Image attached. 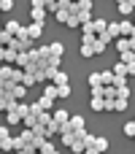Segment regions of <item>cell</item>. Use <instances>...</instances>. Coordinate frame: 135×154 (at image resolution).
Segmentation results:
<instances>
[{
    "label": "cell",
    "mask_w": 135,
    "mask_h": 154,
    "mask_svg": "<svg viewBox=\"0 0 135 154\" xmlns=\"http://www.w3.org/2000/svg\"><path fill=\"white\" fill-rule=\"evenodd\" d=\"M0 62H5V46H0Z\"/></svg>",
    "instance_id": "cell-49"
},
{
    "label": "cell",
    "mask_w": 135,
    "mask_h": 154,
    "mask_svg": "<svg viewBox=\"0 0 135 154\" xmlns=\"http://www.w3.org/2000/svg\"><path fill=\"white\" fill-rule=\"evenodd\" d=\"M114 46H116V49H119V54H122V51H127V49H130V38H124V35H119V38L114 41Z\"/></svg>",
    "instance_id": "cell-11"
},
{
    "label": "cell",
    "mask_w": 135,
    "mask_h": 154,
    "mask_svg": "<svg viewBox=\"0 0 135 154\" xmlns=\"http://www.w3.org/2000/svg\"><path fill=\"white\" fill-rule=\"evenodd\" d=\"M100 84H103L100 73H89V87H100Z\"/></svg>",
    "instance_id": "cell-38"
},
{
    "label": "cell",
    "mask_w": 135,
    "mask_h": 154,
    "mask_svg": "<svg viewBox=\"0 0 135 154\" xmlns=\"http://www.w3.org/2000/svg\"><path fill=\"white\" fill-rule=\"evenodd\" d=\"M54 154H60V152H54Z\"/></svg>",
    "instance_id": "cell-54"
},
{
    "label": "cell",
    "mask_w": 135,
    "mask_h": 154,
    "mask_svg": "<svg viewBox=\"0 0 135 154\" xmlns=\"http://www.w3.org/2000/svg\"><path fill=\"white\" fill-rule=\"evenodd\" d=\"M22 84L30 89L32 84H38V76H35V73H27V70H24V76H22Z\"/></svg>",
    "instance_id": "cell-18"
},
{
    "label": "cell",
    "mask_w": 135,
    "mask_h": 154,
    "mask_svg": "<svg viewBox=\"0 0 135 154\" xmlns=\"http://www.w3.org/2000/svg\"><path fill=\"white\" fill-rule=\"evenodd\" d=\"M81 30H84V35H97V32L92 30V22H87V24H81Z\"/></svg>",
    "instance_id": "cell-44"
},
{
    "label": "cell",
    "mask_w": 135,
    "mask_h": 154,
    "mask_svg": "<svg viewBox=\"0 0 135 154\" xmlns=\"http://www.w3.org/2000/svg\"><path fill=\"white\" fill-rule=\"evenodd\" d=\"M43 97H51V100H57V84H46V89H43Z\"/></svg>",
    "instance_id": "cell-25"
},
{
    "label": "cell",
    "mask_w": 135,
    "mask_h": 154,
    "mask_svg": "<svg viewBox=\"0 0 135 154\" xmlns=\"http://www.w3.org/2000/svg\"><path fill=\"white\" fill-rule=\"evenodd\" d=\"M3 152H14V135L3 138Z\"/></svg>",
    "instance_id": "cell-40"
},
{
    "label": "cell",
    "mask_w": 135,
    "mask_h": 154,
    "mask_svg": "<svg viewBox=\"0 0 135 154\" xmlns=\"http://www.w3.org/2000/svg\"><path fill=\"white\" fill-rule=\"evenodd\" d=\"M51 116H54V122H57V125L70 122V111H68V108H54V111H51Z\"/></svg>",
    "instance_id": "cell-3"
},
{
    "label": "cell",
    "mask_w": 135,
    "mask_h": 154,
    "mask_svg": "<svg viewBox=\"0 0 135 154\" xmlns=\"http://www.w3.org/2000/svg\"><path fill=\"white\" fill-rule=\"evenodd\" d=\"M130 3H133V5H135V0H130Z\"/></svg>",
    "instance_id": "cell-52"
},
{
    "label": "cell",
    "mask_w": 135,
    "mask_h": 154,
    "mask_svg": "<svg viewBox=\"0 0 135 154\" xmlns=\"http://www.w3.org/2000/svg\"><path fill=\"white\" fill-rule=\"evenodd\" d=\"M11 135V125H0V141Z\"/></svg>",
    "instance_id": "cell-43"
},
{
    "label": "cell",
    "mask_w": 135,
    "mask_h": 154,
    "mask_svg": "<svg viewBox=\"0 0 135 154\" xmlns=\"http://www.w3.org/2000/svg\"><path fill=\"white\" fill-rule=\"evenodd\" d=\"M27 62H30V51H19L16 54V68H27Z\"/></svg>",
    "instance_id": "cell-17"
},
{
    "label": "cell",
    "mask_w": 135,
    "mask_h": 154,
    "mask_svg": "<svg viewBox=\"0 0 135 154\" xmlns=\"http://www.w3.org/2000/svg\"><path fill=\"white\" fill-rule=\"evenodd\" d=\"M114 111H127V97H114Z\"/></svg>",
    "instance_id": "cell-27"
},
{
    "label": "cell",
    "mask_w": 135,
    "mask_h": 154,
    "mask_svg": "<svg viewBox=\"0 0 135 154\" xmlns=\"http://www.w3.org/2000/svg\"><path fill=\"white\" fill-rule=\"evenodd\" d=\"M70 127H73L76 133L87 130V122H84V116H70Z\"/></svg>",
    "instance_id": "cell-9"
},
{
    "label": "cell",
    "mask_w": 135,
    "mask_h": 154,
    "mask_svg": "<svg viewBox=\"0 0 135 154\" xmlns=\"http://www.w3.org/2000/svg\"><path fill=\"white\" fill-rule=\"evenodd\" d=\"M114 87H127V76H119V73H114Z\"/></svg>",
    "instance_id": "cell-39"
},
{
    "label": "cell",
    "mask_w": 135,
    "mask_h": 154,
    "mask_svg": "<svg viewBox=\"0 0 135 154\" xmlns=\"http://www.w3.org/2000/svg\"><path fill=\"white\" fill-rule=\"evenodd\" d=\"M119 30H122V35H124V38H130V35L135 32V24L130 22V19H122V22H119Z\"/></svg>",
    "instance_id": "cell-4"
},
{
    "label": "cell",
    "mask_w": 135,
    "mask_h": 154,
    "mask_svg": "<svg viewBox=\"0 0 135 154\" xmlns=\"http://www.w3.org/2000/svg\"><path fill=\"white\" fill-rule=\"evenodd\" d=\"M92 49H95V54H103V51L108 49V43H106V41H100V38H95V43H92Z\"/></svg>",
    "instance_id": "cell-22"
},
{
    "label": "cell",
    "mask_w": 135,
    "mask_h": 154,
    "mask_svg": "<svg viewBox=\"0 0 135 154\" xmlns=\"http://www.w3.org/2000/svg\"><path fill=\"white\" fill-rule=\"evenodd\" d=\"M106 27H108V22L106 19H92V30L100 35V32H106Z\"/></svg>",
    "instance_id": "cell-15"
},
{
    "label": "cell",
    "mask_w": 135,
    "mask_h": 154,
    "mask_svg": "<svg viewBox=\"0 0 135 154\" xmlns=\"http://www.w3.org/2000/svg\"><path fill=\"white\" fill-rule=\"evenodd\" d=\"M51 135H60V125L54 122V116H51V122L46 125V138H51Z\"/></svg>",
    "instance_id": "cell-19"
},
{
    "label": "cell",
    "mask_w": 135,
    "mask_h": 154,
    "mask_svg": "<svg viewBox=\"0 0 135 154\" xmlns=\"http://www.w3.org/2000/svg\"><path fill=\"white\" fill-rule=\"evenodd\" d=\"M73 154H84V149H87V143H84V138H81V133H76V138L70 141V146H68Z\"/></svg>",
    "instance_id": "cell-2"
},
{
    "label": "cell",
    "mask_w": 135,
    "mask_h": 154,
    "mask_svg": "<svg viewBox=\"0 0 135 154\" xmlns=\"http://www.w3.org/2000/svg\"><path fill=\"white\" fill-rule=\"evenodd\" d=\"M95 38H97V35H84V38H81V43H95Z\"/></svg>",
    "instance_id": "cell-47"
},
{
    "label": "cell",
    "mask_w": 135,
    "mask_h": 154,
    "mask_svg": "<svg viewBox=\"0 0 135 154\" xmlns=\"http://www.w3.org/2000/svg\"><path fill=\"white\" fill-rule=\"evenodd\" d=\"M38 106H41L43 111H54V100H51V97H41V100H38Z\"/></svg>",
    "instance_id": "cell-26"
},
{
    "label": "cell",
    "mask_w": 135,
    "mask_h": 154,
    "mask_svg": "<svg viewBox=\"0 0 135 154\" xmlns=\"http://www.w3.org/2000/svg\"><path fill=\"white\" fill-rule=\"evenodd\" d=\"M60 62H62V57H54V54H49V57H46V65H49V68H54V70H60Z\"/></svg>",
    "instance_id": "cell-23"
},
{
    "label": "cell",
    "mask_w": 135,
    "mask_h": 154,
    "mask_svg": "<svg viewBox=\"0 0 135 154\" xmlns=\"http://www.w3.org/2000/svg\"><path fill=\"white\" fill-rule=\"evenodd\" d=\"M22 122V114L14 108V111H5V125H19Z\"/></svg>",
    "instance_id": "cell-8"
},
{
    "label": "cell",
    "mask_w": 135,
    "mask_h": 154,
    "mask_svg": "<svg viewBox=\"0 0 135 154\" xmlns=\"http://www.w3.org/2000/svg\"><path fill=\"white\" fill-rule=\"evenodd\" d=\"M0 152H3V141H0Z\"/></svg>",
    "instance_id": "cell-51"
},
{
    "label": "cell",
    "mask_w": 135,
    "mask_h": 154,
    "mask_svg": "<svg viewBox=\"0 0 135 154\" xmlns=\"http://www.w3.org/2000/svg\"><path fill=\"white\" fill-rule=\"evenodd\" d=\"M100 79H103V87L114 84V70H100Z\"/></svg>",
    "instance_id": "cell-24"
},
{
    "label": "cell",
    "mask_w": 135,
    "mask_h": 154,
    "mask_svg": "<svg viewBox=\"0 0 135 154\" xmlns=\"http://www.w3.org/2000/svg\"><path fill=\"white\" fill-rule=\"evenodd\" d=\"M57 97H70V84H62V87H57Z\"/></svg>",
    "instance_id": "cell-32"
},
{
    "label": "cell",
    "mask_w": 135,
    "mask_h": 154,
    "mask_svg": "<svg viewBox=\"0 0 135 154\" xmlns=\"http://www.w3.org/2000/svg\"><path fill=\"white\" fill-rule=\"evenodd\" d=\"M0 5H3V11H11L14 8V0H0Z\"/></svg>",
    "instance_id": "cell-45"
},
{
    "label": "cell",
    "mask_w": 135,
    "mask_h": 154,
    "mask_svg": "<svg viewBox=\"0 0 135 154\" xmlns=\"http://www.w3.org/2000/svg\"><path fill=\"white\" fill-rule=\"evenodd\" d=\"M133 24H135V22H133Z\"/></svg>",
    "instance_id": "cell-55"
},
{
    "label": "cell",
    "mask_w": 135,
    "mask_h": 154,
    "mask_svg": "<svg viewBox=\"0 0 135 154\" xmlns=\"http://www.w3.org/2000/svg\"><path fill=\"white\" fill-rule=\"evenodd\" d=\"M46 8H30V16H32V22H46Z\"/></svg>",
    "instance_id": "cell-7"
},
{
    "label": "cell",
    "mask_w": 135,
    "mask_h": 154,
    "mask_svg": "<svg viewBox=\"0 0 135 154\" xmlns=\"http://www.w3.org/2000/svg\"><path fill=\"white\" fill-rule=\"evenodd\" d=\"M124 135L127 138H135V122H127L124 125Z\"/></svg>",
    "instance_id": "cell-41"
},
{
    "label": "cell",
    "mask_w": 135,
    "mask_h": 154,
    "mask_svg": "<svg viewBox=\"0 0 135 154\" xmlns=\"http://www.w3.org/2000/svg\"><path fill=\"white\" fill-rule=\"evenodd\" d=\"M54 16H57V22H60V24H65V22H68V16H70V11H68V8H60Z\"/></svg>",
    "instance_id": "cell-30"
},
{
    "label": "cell",
    "mask_w": 135,
    "mask_h": 154,
    "mask_svg": "<svg viewBox=\"0 0 135 154\" xmlns=\"http://www.w3.org/2000/svg\"><path fill=\"white\" fill-rule=\"evenodd\" d=\"M127 76H135V62H133V65H127Z\"/></svg>",
    "instance_id": "cell-48"
},
{
    "label": "cell",
    "mask_w": 135,
    "mask_h": 154,
    "mask_svg": "<svg viewBox=\"0 0 135 154\" xmlns=\"http://www.w3.org/2000/svg\"><path fill=\"white\" fill-rule=\"evenodd\" d=\"M49 51H51L54 57H62V51H65V46H62L60 41H54V43H49Z\"/></svg>",
    "instance_id": "cell-20"
},
{
    "label": "cell",
    "mask_w": 135,
    "mask_h": 154,
    "mask_svg": "<svg viewBox=\"0 0 135 154\" xmlns=\"http://www.w3.org/2000/svg\"><path fill=\"white\" fill-rule=\"evenodd\" d=\"M119 11H122L124 16H130V14H133V11H135V5H133V3H130V0H127V3H119Z\"/></svg>",
    "instance_id": "cell-31"
},
{
    "label": "cell",
    "mask_w": 135,
    "mask_h": 154,
    "mask_svg": "<svg viewBox=\"0 0 135 154\" xmlns=\"http://www.w3.org/2000/svg\"><path fill=\"white\" fill-rule=\"evenodd\" d=\"M65 24H68V27H81V22H78V14H70Z\"/></svg>",
    "instance_id": "cell-35"
},
{
    "label": "cell",
    "mask_w": 135,
    "mask_h": 154,
    "mask_svg": "<svg viewBox=\"0 0 135 154\" xmlns=\"http://www.w3.org/2000/svg\"><path fill=\"white\" fill-rule=\"evenodd\" d=\"M38 152H43V154H54L57 149H54V143H51V138H46V141H43V146H41Z\"/></svg>",
    "instance_id": "cell-29"
},
{
    "label": "cell",
    "mask_w": 135,
    "mask_h": 154,
    "mask_svg": "<svg viewBox=\"0 0 135 154\" xmlns=\"http://www.w3.org/2000/svg\"><path fill=\"white\" fill-rule=\"evenodd\" d=\"M106 32H108V35H111V38L116 41V38L122 35V30H119V22H108V27H106Z\"/></svg>",
    "instance_id": "cell-10"
},
{
    "label": "cell",
    "mask_w": 135,
    "mask_h": 154,
    "mask_svg": "<svg viewBox=\"0 0 135 154\" xmlns=\"http://www.w3.org/2000/svg\"><path fill=\"white\" fill-rule=\"evenodd\" d=\"M89 106H92V111H106V97H100V95H92Z\"/></svg>",
    "instance_id": "cell-5"
},
{
    "label": "cell",
    "mask_w": 135,
    "mask_h": 154,
    "mask_svg": "<svg viewBox=\"0 0 135 154\" xmlns=\"http://www.w3.org/2000/svg\"><path fill=\"white\" fill-rule=\"evenodd\" d=\"M122 62H124V65H133V62H135V51H133V49L122 51Z\"/></svg>",
    "instance_id": "cell-28"
},
{
    "label": "cell",
    "mask_w": 135,
    "mask_h": 154,
    "mask_svg": "<svg viewBox=\"0 0 135 154\" xmlns=\"http://www.w3.org/2000/svg\"><path fill=\"white\" fill-rule=\"evenodd\" d=\"M92 54H95L92 43H81V57H92Z\"/></svg>",
    "instance_id": "cell-36"
},
{
    "label": "cell",
    "mask_w": 135,
    "mask_h": 154,
    "mask_svg": "<svg viewBox=\"0 0 135 154\" xmlns=\"http://www.w3.org/2000/svg\"><path fill=\"white\" fill-rule=\"evenodd\" d=\"M19 27H22V22L11 19V22H5V27H3V30H5V32H11V35H16V32H19Z\"/></svg>",
    "instance_id": "cell-16"
},
{
    "label": "cell",
    "mask_w": 135,
    "mask_h": 154,
    "mask_svg": "<svg viewBox=\"0 0 135 154\" xmlns=\"http://www.w3.org/2000/svg\"><path fill=\"white\" fill-rule=\"evenodd\" d=\"M49 122H51V114H49V111H41V114H38V125H43V127H46Z\"/></svg>",
    "instance_id": "cell-33"
},
{
    "label": "cell",
    "mask_w": 135,
    "mask_h": 154,
    "mask_svg": "<svg viewBox=\"0 0 135 154\" xmlns=\"http://www.w3.org/2000/svg\"><path fill=\"white\" fill-rule=\"evenodd\" d=\"M0 11H3V5H0Z\"/></svg>",
    "instance_id": "cell-53"
},
{
    "label": "cell",
    "mask_w": 135,
    "mask_h": 154,
    "mask_svg": "<svg viewBox=\"0 0 135 154\" xmlns=\"http://www.w3.org/2000/svg\"><path fill=\"white\" fill-rule=\"evenodd\" d=\"M78 22H81V24L92 22V11H78Z\"/></svg>",
    "instance_id": "cell-34"
},
{
    "label": "cell",
    "mask_w": 135,
    "mask_h": 154,
    "mask_svg": "<svg viewBox=\"0 0 135 154\" xmlns=\"http://www.w3.org/2000/svg\"><path fill=\"white\" fill-rule=\"evenodd\" d=\"M14 76V68L8 62H0V79H11Z\"/></svg>",
    "instance_id": "cell-21"
},
{
    "label": "cell",
    "mask_w": 135,
    "mask_h": 154,
    "mask_svg": "<svg viewBox=\"0 0 135 154\" xmlns=\"http://www.w3.org/2000/svg\"><path fill=\"white\" fill-rule=\"evenodd\" d=\"M116 97H127L130 100V89L127 87H116Z\"/></svg>",
    "instance_id": "cell-42"
},
{
    "label": "cell",
    "mask_w": 135,
    "mask_h": 154,
    "mask_svg": "<svg viewBox=\"0 0 135 154\" xmlns=\"http://www.w3.org/2000/svg\"><path fill=\"white\" fill-rule=\"evenodd\" d=\"M22 125L32 130V127L38 125V114H32V108H30V114H24V116H22Z\"/></svg>",
    "instance_id": "cell-6"
},
{
    "label": "cell",
    "mask_w": 135,
    "mask_h": 154,
    "mask_svg": "<svg viewBox=\"0 0 135 154\" xmlns=\"http://www.w3.org/2000/svg\"><path fill=\"white\" fill-rule=\"evenodd\" d=\"M11 92H14V97H16V100H24V97H27V87H24V84H14V89H11Z\"/></svg>",
    "instance_id": "cell-13"
},
{
    "label": "cell",
    "mask_w": 135,
    "mask_h": 154,
    "mask_svg": "<svg viewBox=\"0 0 135 154\" xmlns=\"http://www.w3.org/2000/svg\"><path fill=\"white\" fill-rule=\"evenodd\" d=\"M24 27H27V35H30L32 41H38L41 32H43V22H30V24H24Z\"/></svg>",
    "instance_id": "cell-1"
},
{
    "label": "cell",
    "mask_w": 135,
    "mask_h": 154,
    "mask_svg": "<svg viewBox=\"0 0 135 154\" xmlns=\"http://www.w3.org/2000/svg\"><path fill=\"white\" fill-rule=\"evenodd\" d=\"M92 146H95V149H97V152H100V154H106V152H108V138H100V135H97Z\"/></svg>",
    "instance_id": "cell-14"
},
{
    "label": "cell",
    "mask_w": 135,
    "mask_h": 154,
    "mask_svg": "<svg viewBox=\"0 0 135 154\" xmlns=\"http://www.w3.org/2000/svg\"><path fill=\"white\" fill-rule=\"evenodd\" d=\"M32 8H46V0H30Z\"/></svg>",
    "instance_id": "cell-46"
},
{
    "label": "cell",
    "mask_w": 135,
    "mask_h": 154,
    "mask_svg": "<svg viewBox=\"0 0 135 154\" xmlns=\"http://www.w3.org/2000/svg\"><path fill=\"white\" fill-rule=\"evenodd\" d=\"M116 3H127V0H116Z\"/></svg>",
    "instance_id": "cell-50"
},
{
    "label": "cell",
    "mask_w": 135,
    "mask_h": 154,
    "mask_svg": "<svg viewBox=\"0 0 135 154\" xmlns=\"http://www.w3.org/2000/svg\"><path fill=\"white\" fill-rule=\"evenodd\" d=\"M51 81H54V84H57V87H62V84H70V79H68V73H65V70H57V73H54V79H51Z\"/></svg>",
    "instance_id": "cell-12"
},
{
    "label": "cell",
    "mask_w": 135,
    "mask_h": 154,
    "mask_svg": "<svg viewBox=\"0 0 135 154\" xmlns=\"http://www.w3.org/2000/svg\"><path fill=\"white\" fill-rule=\"evenodd\" d=\"M114 73H119V76H127V65H124V62L119 60V62L114 65Z\"/></svg>",
    "instance_id": "cell-37"
}]
</instances>
